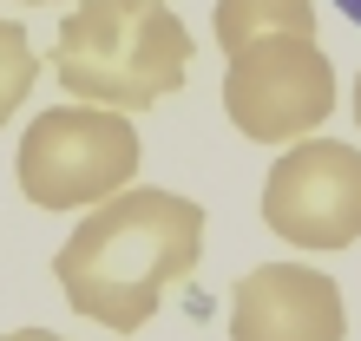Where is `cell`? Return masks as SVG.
Segmentation results:
<instances>
[{
	"instance_id": "cell-8",
	"label": "cell",
	"mask_w": 361,
	"mask_h": 341,
	"mask_svg": "<svg viewBox=\"0 0 361 341\" xmlns=\"http://www.w3.org/2000/svg\"><path fill=\"white\" fill-rule=\"evenodd\" d=\"M33 79H39V59H33L27 27H20V20H0V125L27 105Z\"/></svg>"
},
{
	"instance_id": "cell-7",
	"label": "cell",
	"mask_w": 361,
	"mask_h": 341,
	"mask_svg": "<svg viewBox=\"0 0 361 341\" xmlns=\"http://www.w3.org/2000/svg\"><path fill=\"white\" fill-rule=\"evenodd\" d=\"M210 27H217L224 53L250 46L263 33H315V0H217Z\"/></svg>"
},
{
	"instance_id": "cell-1",
	"label": "cell",
	"mask_w": 361,
	"mask_h": 341,
	"mask_svg": "<svg viewBox=\"0 0 361 341\" xmlns=\"http://www.w3.org/2000/svg\"><path fill=\"white\" fill-rule=\"evenodd\" d=\"M204 256V204L178 190L125 184L118 197L92 204V217L73 230L53 256L59 295L112 335H138L158 315Z\"/></svg>"
},
{
	"instance_id": "cell-12",
	"label": "cell",
	"mask_w": 361,
	"mask_h": 341,
	"mask_svg": "<svg viewBox=\"0 0 361 341\" xmlns=\"http://www.w3.org/2000/svg\"><path fill=\"white\" fill-rule=\"evenodd\" d=\"M27 7H47V0H27Z\"/></svg>"
},
{
	"instance_id": "cell-4",
	"label": "cell",
	"mask_w": 361,
	"mask_h": 341,
	"mask_svg": "<svg viewBox=\"0 0 361 341\" xmlns=\"http://www.w3.org/2000/svg\"><path fill=\"white\" fill-rule=\"evenodd\" d=\"M224 112L250 144H295L335 112V66L315 33H263L224 53Z\"/></svg>"
},
{
	"instance_id": "cell-11",
	"label": "cell",
	"mask_w": 361,
	"mask_h": 341,
	"mask_svg": "<svg viewBox=\"0 0 361 341\" xmlns=\"http://www.w3.org/2000/svg\"><path fill=\"white\" fill-rule=\"evenodd\" d=\"M355 125H361V73H355Z\"/></svg>"
},
{
	"instance_id": "cell-10",
	"label": "cell",
	"mask_w": 361,
	"mask_h": 341,
	"mask_svg": "<svg viewBox=\"0 0 361 341\" xmlns=\"http://www.w3.org/2000/svg\"><path fill=\"white\" fill-rule=\"evenodd\" d=\"M335 7H342V13L355 20V27H361V0H335Z\"/></svg>"
},
{
	"instance_id": "cell-9",
	"label": "cell",
	"mask_w": 361,
	"mask_h": 341,
	"mask_svg": "<svg viewBox=\"0 0 361 341\" xmlns=\"http://www.w3.org/2000/svg\"><path fill=\"white\" fill-rule=\"evenodd\" d=\"M0 341H66V335H53V328H13V335H0Z\"/></svg>"
},
{
	"instance_id": "cell-6",
	"label": "cell",
	"mask_w": 361,
	"mask_h": 341,
	"mask_svg": "<svg viewBox=\"0 0 361 341\" xmlns=\"http://www.w3.org/2000/svg\"><path fill=\"white\" fill-rule=\"evenodd\" d=\"M342 289L309 263H263L230 295V341H342Z\"/></svg>"
},
{
	"instance_id": "cell-5",
	"label": "cell",
	"mask_w": 361,
	"mask_h": 341,
	"mask_svg": "<svg viewBox=\"0 0 361 341\" xmlns=\"http://www.w3.org/2000/svg\"><path fill=\"white\" fill-rule=\"evenodd\" d=\"M263 223L295 249H348L361 237V151L295 138L263 178Z\"/></svg>"
},
{
	"instance_id": "cell-2",
	"label": "cell",
	"mask_w": 361,
	"mask_h": 341,
	"mask_svg": "<svg viewBox=\"0 0 361 341\" xmlns=\"http://www.w3.org/2000/svg\"><path fill=\"white\" fill-rule=\"evenodd\" d=\"M47 66L73 99L152 112L190 73V33L164 0H79L59 20Z\"/></svg>"
},
{
	"instance_id": "cell-3",
	"label": "cell",
	"mask_w": 361,
	"mask_h": 341,
	"mask_svg": "<svg viewBox=\"0 0 361 341\" xmlns=\"http://www.w3.org/2000/svg\"><path fill=\"white\" fill-rule=\"evenodd\" d=\"M13 178L39 210H79L105 204L138 178V132L118 105H47L20 132Z\"/></svg>"
}]
</instances>
